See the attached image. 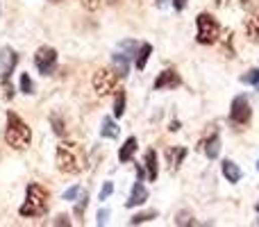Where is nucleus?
Returning <instances> with one entry per match:
<instances>
[{
    "label": "nucleus",
    "instance_id": "72a5a7b5",
    "mask_svg": "<svg viewBox=\"0 0 259 227\" xmlns=\"http://www.w3.org/2000/svg\"><path fill=\"white\" fill-rule=\"evenodd\" d=\"M241 7L243 9H257L259 7V0H241Z\"/></svg>",
    "mask_w": 259,
    "mask_h": 227
},
{
    "label": "nucleus",
    "instance_id": "f8f14e48",
    "mask_svg": "<svg viewBox=\"0 0 259 227\" xmlns=\"http://www.w3.org/2000/svg\"><path fill=\"white\" fill-rule=\"evenodd\" d=\"M187 155H189V150H187V148H182V146L168 148V150H166V161H168L170 173H175V170L182 166V161L187 159Z\"/></svg>",
    "mask_w": 259,
    "mask_h": 227
},
{
    "label": "nucleus",
    "instance_id": "7c9ffc66",
    "mask_svg": "<svg viewBox=\"0 0 259 227\" xmlns=\"http://www.w3.org/2000/svg\"><path fill=\"white\" fill-rule=\"evenodd\" d=\"M82 5H84V9H89V12H98L103 0H82Z\"/></svg>",
    "mask_w": 259,
    "mask_h": 227
},
{
    "label": "nucleus",
    "instance_id": "c85d7f7f",
    "mask_svg": "<svg viewBox=\"0 0 259 227\" xmlns=\"http://www.w3.org/2000/svg\"><path fill=\"white\" fill-rule=\"evenodd\" d=\"M82 189L77 187V184H73V187H68L66 191H64V200H77V196H80Z\"/></svg>",
    "mask_w": 259,
    "mask_h": 227
},
{
    "label": "nucleus",
    "instance_id": "f03ea898",
    "mask_svg": "<svg viewBox=\"0 0 259 227\" xmlns=\"http://www.w3.org/2000/svg\"><path fill=\"white\" fill-rule=\"evenodd\" d=\"M48 200H50V193L46 191L41 184L32 182L27 184L25 189V202L18 207V214L23 218H36V216H44L48 211Z\"/></svg>",
    "mask_w": 259,
    "mask_h": 227
},
{
    "label": "nucleus",
    "instance_id": "bb28decb",
    "mask_svg": "<svg viewBox=\"0 0 259 227\" xmlns=\"http://www.w3.org/2000/svg\"><path fill=\"white\" fill-rule=\"evenodd\" d=\"M21 91L25 96H32L34 94V82H32V77L27 75V73H23L21 75Z\"/></svg>",
    "mask_w": 259,
    "mask_h": 227
},
{
    "label": "nucleus",
    "instance_id": "39448f33",
    "mask_svg": "<svg viewBox=\"0 0 259 227\" xmlns=\"http://www.w3.org/2000/svg\"><path fill=\"white\" fill-rule=\"evenodd\" d=\"M250 118H252V107L248 103V98L246 96H237L232 100V105H230V125L241 129L250 123Z\"/></svg>",
    "mask_w": 259,
    "mask_h": 227
},
{
    "label": "nucleus",
    "instance_id": "2f4dec72",
    "mask_svg": "<svg viewBox=\"0 0 259 227\" xmlns=\"http://www.w3.org/2000/svg\"><path fill=\"white\" fill-rule=\"evenodd\" d=\"M107 218H109V209H100L98 216H96V225H107Z\"/></svg>",
    "mask_w": 259,
    "mask_h": 227
},
{
    "label": "nucleus",
    "instance_id": "2eb2a0df",
    "mask_svg": "<svg viewBox=\"0 0 259 227\" xmlns=\"http://www.w3.org/2000/svg\"><path fill=\"white\" fill-rule=\"evenodd\" d=\"M112 64H114V71H116L118 77H127L130 75V57L123 55L121 50L112 55Z\"/></svg>",
    "mask_w": 259,
    "mask_h": 227
},
{
    "label": "nucleus",
    "instance_id": "79ce46f5",
    "mask_svg": "<svg viewBox=\"0 0 259 227\" xmlns=\"http://www.w3.org/2000/svg\"><path fill=\"white\" fill-rule=\"evenodd\" d=\"M50 3H62V0H50Z\"/></svg>",
    "mask_w": 259,
    "mask_h": 227
},
{
    "label": "nucleus",
    "instance_id": "0eeeda50",
    "mask_svg": "<svg viewBox=\"0 0 259 227\" xmlns=\"http://www.w3.org/2000/svg\"><path fill=\"white\" fill-rule=\"evenodd\" d=\"M34 66L41 75L53 73L55 66H57V50L50 48V46H41V48L34 53Z\"/></svg>",
    "mask_w": 259,
    "mask_h": 227
},
{
    "label": "nucleus",
    "instance_id": "58836bf2",
    "mask_svg": "<svg viewBox=\"0 0 259 227\" xmlns=\"http://www.w3.org/2000/svg\"><path fill=\"white\" fill-rule=\"evenodd\" d=\"M155 3H157V7H164V5H166V0H155Z\"/></svg>",
    "mask_w": 259,
    "mask_h": 227
},
{
    "label": "nucleus",
    "instance_id": "f257e3e1",
    "mask_svg": "<svg viewBox=\"0 0 259 227\" xmlns=\"http://www.w3.org/2000/svg\"><path fill=\"white\" fill-rule=\"evenodd\" d=\"M55 164L62 173L66 175H77L87 168V152L80 143L75 141H62L55 152Z\"/></svg>",
    "mask_w": 259,
    "mask_h": 227
},
{
    "label": "nucleus",
    "instance_id": "4468645a",
    "mask_svg": "<svg viewBox=\"0 0 259 227\" xmlns=\"http://www.w3.org/2000/svg\"><path fill=\"white\" fill-rule=\"evenodd\" d=\"M221 173H223V177L228 179L230 184H237L239 179L243 177V173H241V168H239L237 164H234L232 159H225L223 164H221Z\"/></svg>",
    "mask_w": 259,
    "mask_h": 227
},
{
    "label": "nucleus",
    "instance_id": "dca6fc26",
    "mask_svg": "<svg viewBox=\"0 0 259 227\" xmlns=\"http://www.w3.org/2000/svg\"><path fill=\"white\" fill-rule=\"evenodd\" d=\"M137 148H139L137 139H134V137H127L125 143L121 146V150H118V161H121V164H127V161H132V157H134V152H137Z\"/></svg>",
    "mask_w": 259,
    "mask_h": 227
},
{
    "label": "nucleus",
    "instance_id": "9b49d317",
    "mask_svg": "<svg viewBox=\"0 0 259 227\" xmlns=\"http://www.w3.org/2000/svg\"><path fill=\"white\" fill-rule=\"evenodd\" d=\"M146 200H148V189L143 187L141 179H137V182H134V187H132V191H130V198L125 200V207H127V209H134V207L143 205Z\"/></svg>",
    "mask_w": 259,
    "mask_h": 227
},
{
    "label": "nucleus",
    "instance_id": "393cba45",
    "mask_svg": "<svg viewBox=\"0 0 259 227\" xmlns=\"http://www.w3.org/2000/svg\"><path fill=\"white\" fill-rule=\"evenodd\" d=\"M152 218H157V211H141V214H134L132 218H130V225H141Z\"/></svg>",
    "mask_w": 259,
    "mask_h": 227
},
{
    "label": "nucleus",
    "instance_id": "4be33fe9",
    "mask_svg": "<svg viewBox=\"0 0 259 227\" xmlns=\"http://www.w3.org/2000/svg\"><path fill=\"white\" fill-rule=\"evenodd\" d=\"M50 125H53V132L57 134V137H64L66 134V120L62 118V114H50Z\"/></svg>",
    "mask_w": 259,
    "mask_h": 227
},
{
    "label": "nucleus",
    "instance_id": "a211bd4d",
    "mask_svg": "<svg viewBox=\"0 0 259 227\" xmlns=\"http://www.w3.org/2000/svg\"><path fill=\"white\" fill-rule=\"evenodd\" d=\"M150 55H152V46L150 43H141L139 46V50H137V55H134V66H137L139 71H143L146 64H148V59H150Z\"/></svg>",
    "mask_w": 259,
    "mask_h": 227
},
{
    "label": "nucleus",
    "instance_id": "aec40b11",
    "mask_svg": "<svg viewBox=\"0 0 259 227\" xmlns=\"http://www.w3.org/2000/svg\"><path fill=\"white\" fill-rule=\"evenodd\" d=\"M118 125L114 123V118H103V123H100V137L103 139H118Z\"/></svg>",
    "mask_w": 259,
    "mask_h": 227
},
{
    "label": "nucleus",
    "instance_id": "f704fd0d",
    "mask_svg": "<svg viewBox=\"0 0 259 227\" xmlns=\"http://www.w3.org/2000/svg\"><path fill=\"white\" fill-rule=\"evenodd\" d=\"M187 3H189V0H170V5L175 7V12H182V9L187 7Z\"/></svg>",
    "mask_w": 259,
    "mask_h": 227
},
{
    "label": "nucleus",
    "instance_id": "6ab92c4d",
    "mask_svg": "<svg viewBox=\"0 0 259 227\" xmlns=\"http://www.w3.org/2000/svg\"><path fill=\"white\" fill-rule=\"evenodd\" d=\"M219 43H221V50H223L225 57H234V32L232 30L221 32Z\"/></svg>",
    "mask_w": 259,
    "mask_h": 227
},
{
    "label": "nucleus",
    "instance_id": "5701e85b",
    "mask_svg": "<svg viewBox=\"0 0 259 227\" xmlns=\"http://www.w3.org/2000/svg\"><path fill=\"white\" fill-rule=\"evenodd\" d=\"M87 207H89V193H87V191H80V196H77V202H75V211H73V214L80 218V216H84Z\"/></svg>",
    "mask_w": 259,
    "mask_h": 227
},
{
    "label": "nucleus",
    "instance_id": "c756f323",
    "mask_svg": "<svg viewBox=\"0 0 259 227\" xmlns=\"http://www.w3.org/2000/svg\"><path fill=\"white\" fill-rule=\"evenodd\" d=\"M112 193H114V182H105L103 189H100V200H107Z\"/></svg>",
    "mask_w": 259,
    "mask_h": 227
},
{
    "label": "nucleus",
    "instance_id": "f3484780",
    "mask_svg": "<svg viewBox=\"0 0 259 227\" xmlns=\"http://www.w3.org/2000/svg\"><path fill=\"white\" fill-rule=\"evenodd\" d=\"M146 173L150 182H157V175H159V164H157V152L155 150H148L146 152Z\"/></svg>",
    "mask_w": 259,
    "mask_h": 227
},
{
    "label": "nucleus",
    "instance_id": "ea45409f",
    "mask_svg": "<svg viewBox=\"0 0 259 227\" xmlns=\"http://www.w3.org/2000/svg\"><path fill=\"white\" fill-rule=\"evenodd\" d=\"M107 5H118V0H107Z\"/></svg>",
    "mask_w": 259,
    "mask_h": 227
},
{
    "label": "nucleus",
    "instance_id": "7ed1b4c3",
    "mask_svg": "<svg viewBox=\"0 0 259 227\" xmlns=\"http://www.w3.org/2000/svg\"><path fill=\"white\" fill-rule=\"evenodd\" d=\"M32 141V129L16 112H7V127H5V143L14 150H25Z\"/></svg>",
    "mask_w": 259,
    "mask_h": 227
},
{
    "label": "nucleus",
    "instance_id": "412c9836",
    "mask_svg": "<svg viewBox=\"0 0 259 227\" xmlns=\"http://www.w3.org/2000/svg\"><path fill=\"white\" fill-rule=\"evenodd\" d=\"M125 105H127V96L123 89L114 91V118H121L125 114Z\"/></svg>",
    "mask_w": 259,
    "mask_h": 227
},
{
    "label": "nucleus",
    "instance_id": "a878e982",
    "mask_svg": "<svg viewBox=\"0 0 259 227\" xmlns=\"http://www.w3.org/2000/svg\"><path fill=\"white\" fill-rule=\"evenodd\" d=\"M241 82H243V84L257 86V84H259V68H250L248 73H243V75H241Z\"/></svg>",
    "mask_w": 259,
    "mask_h": 227
},
{
    "label": "nucleus",
    "instance_id": "37998d69",
    "mask_svg": "<svg viewBox=\"0 0 259 227\" xmlns=\"http://www.w3.org/2000/svg\"><path fill=\"white\" fill-rule=\"evenodd\" d=\"M257 170H259V159H257Z\"/></svg>",
    "mask_w": 259,
    "mask_h": 227
},
{
    "label": "nucleus",
    "instance_id": "c9c22d12",
    "mask_svg": "<svg viewBox=\"0 0 259 227\" xmlns=\"http://www.w3.org/2000/svg\"><path fill=\"white\" fill-rule=\"evenodd\" d=\"M12 98H14V86L5 84V100H12Z\"/></svg>",
    "mask_w": 259,
    "mask_h": 227
},
{
    "label": "nucleus",
    "instance_id": "cd10ccee",
    "mask_svg": "<svg viewBox=\"0 0 259 227\" xmlns=\"http://www.w3.org/2000/svg\"><path fill=\"white\" fill-rule=\"evenodd\" d=\"M175 225H196V220H193L191 211H180L175 216Z\"/></svg>",
    "mask_w": 259,
    "mask_h": 227
},
{
    "label": "nucleus",
    "instance_id": "9d476101",
    "mask_svg": "<svg viewBox=\"0 0 259 227\" xmlns=\"http://www.w3.org/2000/svg\"><path fill=\"white\" fill-rule=\"evenodd\" d=\"M200 150L207 155V159H216V157L221 155V134H219V129H214V132L200 143Z\"/></svg>",
    "mask_w": 259,
    "mask_h": 227
},
{
    "label": "nucleus",
    "instance_id": "473e14b6",
    "mask_svg": "<svg viewBox=\"0 0 259 227\" xmlns=\"http://www.w3.org/2000/svg\"><path fill=\"white\" fill-rule=\"evenodd\" d=\"M53 225H57V227H64V225H66V227H68V225H71V218H68L66 214H59L57 218L53 220Z\"/></svg>",
    "mask_w": 259,
    "mask_h": 227
},
{
    "label": "nucleus",
    "instance_id": "1a4fd4ad",
    "mask_svg": "<svg viewBox=\"0 0 259 227\" xmlns=\"http://www.w3.org/2000/svg\"><path fill=\"white\" fill-rule=\"evenodd\" d=\"M182 84V77H180V73L175 71V68H164V71L157 75L155 80V91H164V89H178V86Z\"/></svg>",
    "mask_w": 259,
    "mask_h": 227
},
{
    "label": "nucleus",
    "instance_id": "4c0bfd02",
    "mask_svg": "<svg viewBox=\"0 0 259 227\" xmlns=\"http://www.w3.org/2000/svg\"><path fill=\"white\" fill-rule=\"evenodd\" d=\"M214 3H216V7H228L230 0H214Z\"/></svg>",
    "mask_w": 259,
    "mask_h": 227
},
{
    "label": "nucleus",
    "instance_id": "6e6552de",
    "mask_svg": "<svg viewBox=\"0 0 259 227\" xmlns=\"http://www.w3.org/2000/svg\"><path fill=\"white\" fill-rule=\"evenodd\" d=\"M18 64V55L16 50H12L7 46V48L0 50V84H9V77H12L14 68H16Z\"/></svg>",
    "mask_w": 259,
    "mask_h": 227
},
{
    "label": "nucleus",
    "instance_id": "20e7f679",
    "mask_svg": "<svg viewBox=\"0 0 259 227\" xmlns=\"http://www.w3.org/2000/svg\"><path fill=\"white\" fill-rule=\"evenodd\" d=\"M196 41L200 46H211V43H219V39H221V25H219V21H216L211 14H207V12H202V14H198V18H196Z\"/></svg>",
    "mask_w": 259,
    "mask_h": 227
},
{
    "label": "nucleus",
    "instance_id": "423d86ee",
    "mask_svg": "<svg viewBox=\"0 0 259 227\" xmlns=\"http://www.w3.org/2000/svg\"><path fill=\"white\" fill-rule=\"evenodd\" d=\"M116 82H118V75L116 71L112 68H98L91 77V84H94V91L98 96H109L116 91Z\"/></svg>",
    "mask_w": 259,
    "mask_h": 227
},
{
    "label": "nucleus",
    "instance_id": "b1692460",
    "mask_svg": "<svg viewBox=\"0 0 259 227\" xmlns=\"http://www.w3.org/2000/svg\"><path fill=\"white\" fill-rule=\"evenodd\" d=\"M118 50H121L123 55H127V57L134 59V55H137V50H139V43L134 39H125V41H121V43H118Z\"/></svg>",
    "mask_w": 259,
    "mask_h": 227
},
{
    "label": "nucleus",
    "instance_id": "a19ab883",
    "mask_svg": "<svg viewBox=\"0 0 259 227\" xmlns=\"http://www.w3.org/2000/svg\"><path fill=\"white\" fill-rule=\"evenodd\" d=\"M255 211H257V214H259V202H257V205H255Z\"/></svg>",
    "mask_w": 259,
    "mask_h": 227
},
{
    "label": "nucleus",
    "instance_id": "e433bc0d",
    "mask_svg": "<svg viewBox=\"0 0 259 227\" xmlns=\"http://www.w3.org/2000/svg\"><path fill=\"white\" fill-rule=\"evenodd\" d=\"M168 129H170V132H178V129H180V120H173V123L168 125Z\"/></svg>",
    "mask_w": 259,
    "mask_h": 227
},
{
    "label": "nucleus",
    "instance_id": "ddd939ff",
    "mask_svg": "<svg viewBox=\"0 0 259 227\" xmlns=\"http://www.w3.org/2000/svg\"><path fill=\"white\" fill-rule=\"evenodd\" d=\"M246 36L248 41H252V43H259V7L252 9V14L246 18Z\"/></svg>",
    "mask_w": 259,
    "mask_h": 227
}]
</instances>
